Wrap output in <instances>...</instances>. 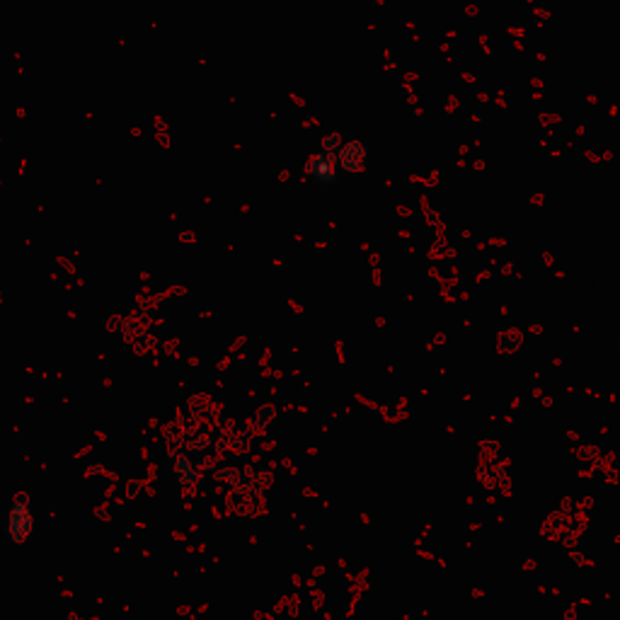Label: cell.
Instances as JSON below:
<instances>
[{"mask_svg":"<svg viewBox=\"0 0 620 620\" xmlns=\"http://www.w3.org/2000/svg\"><path fill=\"white\" fill-rule=\"evenodd\" d=\"M36 531V509L32 494L20 492L10 499L8 512H5V524H3V536L10 545L20 548L34 536Z\"/></svg>","mask_w":620,"mask_h":620,"instance_id":"1","label":"cell"},{"mask_svg":"<svg viewBox=\"0 0 620 620\" xmlns=\"http://www.w3.org/2000/svg\"><path fill=\"white\" fill-rule=\"evenodd\" d=\"M303 180L317 184V187H330V184H335L337 180H342V173L335 161V153L322 151V148L312 153L303 165Z\"/></svg>","mask_w":620,"mask_h":620,"instance_id":"3","label":"cell"},{"mask_svg":"<svg viewBox=\"0 0 620 620\" xmlns=\"http://www.w3.org/2000/svg\"><path fill=\"white\" fill-rule=\"evenodd\" d=\"M335 161L342 177L359 175L364 173L368 161H371V146L359 136H349V138L342 136V143L337 146L335 151Z\"/></svg>","mask_w":620,"mask_h":620,"instance_id":"2","label":"cell"},{"mask_svg":"<svg viewBox=\"0 0 620 620\" xmlns=\"http://www.w3.org/2000/svg\"><path fill=\"white\" fill-rule=\"evenodd\" d=\"M521 345H524V337H521L519 330H504V332H499V337H497V349H499L502 354L519 352Z\"/></svg>","mask_w":620,"mask_h":620,"instance_id":"4","label":"cell"},{"mask_svg":"<svg viewBox=\"0 0 620 620\" xmlns=\"http://www.w3.org/2000/svg\"><path fill=\"white\" fill-rule=\"evenodd\" d=\"M274 420H276L274 405H262V407L255 412V417H253V422H250V425H253L255 432H267V429L274 425Z\"/></svg>","mask_w":620,"mask_h":620,"instance_id":"5","label":"cell"}]
</instances>
